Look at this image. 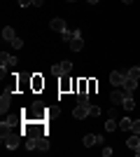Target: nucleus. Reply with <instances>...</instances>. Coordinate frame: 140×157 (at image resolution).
<instances>
[{
  "label": "nucleus",
  "mask_w": 140,
  "mask_h": 157,
  "mask_svg": "<svg viewBox=\"0 0 140 157\" xmlns=\"http://www.w3.org/2000/svg\"><path fill=\"white\" fill-rule=\"evenodd\" d=\"M133 152H135V155L140 157V145H138V148H133Z\"/></svg>",
  "instance_id": "obj_29"
},
{
  "label": "nucleus",
  "mask_w": 140,
  "mask_h": 157,
  "mask_svg": "<svg viewBox=\"0 0 140 157\" xmlns=\"http://www.w3.org/2000/svg\"><path fill=\"white\" fill-rule=\"evenodd\" d=\"M2 143H5L7 150H16L19 143H21V134H19V131H9V134L2 136Z\"/></svg>",
  "instance_id": "obj_1"
},
{
  "label": "nucleus",
  "mask_w": 140,
  "mask_h": 157,
  "mask_svg": "<svg viewBox=\"0 0 140 157\" xmlns=\"http://www.w3.org/2000/svg\"><path fill=\"white\" fill-rule=\"evenodd\" d=\"M89 94H77V101H80V103H84V105H89Z\"/></svg>",
  "instance_id": "obj_22"
},
{
  "label": "nucleus",
  "mask_w": 140,
  "mask_h": 157,
  "mask_svg": "<svg viewBox=\"0 0 140 157\" xmlns=\"http://www.w3.org/2000/svg\"><path fill=\"white\" fill-rule=\"evenodd\" d=\"M42 2H45V0H33V5H35V7H42Z\"/></svg>",
  "instance_id": "obj_28"
},
{
  "label": "nucleus",
  "mask_w": 140,
  "mask_h": 157,
  "mask_svg": "<svg viewBox=\"0 0 140 157\" xmlns=\"http://www.w3.org/2000/svg\"><path fill=\"white\" fill-rule=\"evenodd\" d=\"M19 5L21 7H28V5H33V0H19Z\"/></svg>",
  "instance_id": "obj_26"
},
{
  "label": "nucleus",
  "mask_w": 140,
  "mask_h": 157,
  "mask_svg": "<svg viewBox=\"0 0 140 157\" xmlns=\"http://www.w3.org/2000/svg\"><path fill=\"white\" fill-rule=\"evenodd\" d=\"M82 47H84V40H82V33L75 31V38L70 40V49L73 52H82Z\"/></svg>",
  "instance_id": "obj_3"
},
{
  "label": "nucleus",
  "mask_w": 140,
  "mask_h": 157,
  "mask_svg": "<svg viewBox=\"0 0 140 157\" xmlns=\"http://www.w3.org/2000/svg\"><path fill=\"white\" fill-rule=\"evenodd\" d=\"M2 38H5L7 42H12V40L16 38V35H14V28L12 26H5V28H2Z\"/></svg>",
  "instance_id": "obj_12"
},
{
  "label": "nucleus",
  "mask_w": 140,
  "mask_h": 157,
  "mask_svg": "<svg viewBox=\"0 0 140 157\" xmlns=\"http://www.w3.org/2000/svg\"><path fill=\"white\" fill-rule=\"evenodd\" d=\"M126 78L138 80V78H140V66H133V68H128V71H126Z\"/></svg>",
  "instance_id": "obj_15"
},
{
  "label": "nucleus",
  "mask_w": 140,
  "mask_h": 157,
  "mask_svg": "<svg viewBox=\"0 0 140 157\" xmlns=\"http://www.w3.org/2000/svg\"><path fill=\"white\" fill-rule=\"evenodd\" d=\"M9 103H12V94H2V96H0V113H7L9 110Z\"/></svg>",
  "instance_id": "obj_8"
},
{
  "label": "nucleus",
  "mask_w": 140,
  "mask_h": 157,
  "mask_svg": "<svg viewBox=\"0 0 140 157\" xmlns=\"http://www.w3.org/2000/svg\"><path fill=\"white\" fill-rule=\"evenodd\" d=\"M91 105V103H89ZM89 105H84V103H77V108L73 110V117H77V120H84V117H89Z\"/></svg>",
  "instance_id": "obj_4"
},
{
  "label": "nucleus",
  "mask_w": 140,
  "mask_h": 157,
  "mask_svg": "<svg viewBox=\"0 0 140 157\" xmlns=\"http://www.w3.org/2000/svg\"><path fill=\"white\" fill-rule=\"evenodd\" d=\"M124 108H126V110H133L135 108V101H133V94H126V98H124Z\"/></svg>",
  "instance_id": "obj_13"
},
{
  "label": "nucleus",
  "mask_w": 140,
  "mask_h": 157,
  "mask_svg": "<svg viewBox=\"0 0 140 157\" xmlns=\"http://www.w3.org/2000/svg\"><path fill=\"white\" fill-rule=\"evenodd\" d=\"M35 150H38V152H47V150H49V141H47L45 136H38V141H35Z\"/></svg>",
  "instance_id": "obj_9"
},
{
  "label": "nucleus",
  "mask_w": 140,
  "mask_h": 157,
  "mask_svg": "<svg viewBox=\"0 0 140 157\" xmlns=\"http://www.w3.org/2000/svg\"><path fill=\"white\" fill-rule=\"evenodd\" d=\"M12 47H14V49H21V47H23V40H21V38H14L12 40Z\"/></svg>",
  "instance_id": "obj_21"
},
{
  "label": "nucleus",
  "mask_w": 140,
  "mask_h": 157,
  "mask_svg": "<svg viewBox=\"0 0 140 157\" xmlns=\"http://www.w3.org/2000/svg\"><path fill=\"white\" fill-rule=\"evenodd\" d=\"M124 80H126V73H119V71L110 73V82H112L114 87H121V85H124Z\"/></svg>",
  "instance_id": "obj_6"
},
{
  "label": "nucleus",
  "mask_w": 140,
  "mask_h": 157,
  "mask_svg": "<svg viewBox=\"0 0 140 157\" xmlns=\"http://www.w3.org/2000/svg\"><path fill=\"white\" fill-rule=\"evenodd\" d=\"M110 155H112V148H107V145H105V148H103V157H110Z\"/></svg>",
  "instance_id": "obj_25"
},
{
  "label": "nucleus",
  "mask_w": 140,
  "mask_h": 157,
  "mask_svg": "<svg viewBox=\"0 0 140 157\" xmlns=\"http://www.w3.org/2000/svg\"><path fill=\"white\" fill-rule=\"evenodd\" d=\"M82 143H84V148H93V145L98 143V136H93V134H87Z\"/></svg>",
  "instance_id": "obj_11"
},
{
  "label": "nucleus",
  "mask_w": 140,
  "mask_h": 157,
  "mask_svg": "<svg viewBox=\"0 0 140 157\" xmlns=\"http://www.w3.org/2000/svg\"><path fill=\"white\" fill-rule=\"evenodd\" d=\"M133 131H135V134H140V120H133Z\"/></svg>",
  "instance_id": "obj_24"
},
{
  "label": "nucleus",
  "mask_w": 140,
  "mask_h": 157,
  "mask_svg": "<svg viewBox=\"0 0 140 157\" xmlns=\"http://www.w3.org/2000/svg\"><path fill=\"white\" fill-rule=\"evenodd\" d=\"M121 2H124V5H131V2H133V0H121Z\"/></svg>",
  "instance_id": "obj_30"
},
{
  "label": "nucleus",
  "mask_w": 140,
  "mask_h": 157,
  "mask_svg": "<svg viewBox=\"0 0 140 157\" xmlns=\"http://www.w3.org/2000/svg\"><path fill=\"white\" fill-rule=\"evenodd\" d=\"M119 129H124V131H133V120H131V117L119 120Z\"/></svg>",
  "instance_id": "obj_10"
},
{
  "label": "nucleus",
  "mask_w": 140,
  "mask_h": 157,
  "mask_svg": "<svg viewBox=\"0 0 140 157\" xmlns=\"http://www.w3.org/2000/svg\"><path fill=\"white\" fill-rule=\"evenodd\" d=\"M52 73H54V75H63V71H61V63L52 66Z\"/></svg>",
  "instance_id": "obj_23"
},
{
  "label": "nucleus",
  "mask_w": 140,
  "mask_h": 157,
  "mask_svg": "<svg viewBox=\"0 0 140 157\" xmlns=\"http://www.w3.org/2000/svg\"><path fill=\"white\" fill-rule=\"evenodd\" d=\"M49 28H52V31H56V33H63L68 26H66V21L61 19V17H56V19H52V21H49Z\"/></svg>",
  "instance_id": "obj_5"
},
{
  "label": "nucleus",
  "mask_w": 140,
  "mask_h": 157,
  "mask_svg": "<svg viewBox=\"0 0 140 157\" xmlns=\"http://www.w3.org/2000/svg\"><path fill=\"white\" fill-rule=\"evenodd\" d=\"M35 141H38V138H35V136L26 138V143H23V145H26V150H35Z\"/></svg>",
  "instance_id": "obj_19"
},
{
  "label": "nucleus",
  "mask_w": 140,
  "mask_h": 157,
  "mask_svg": "<svg viewBox=\"0 0 140 157\" xmlns=\"http://www.w3.org/2000/svg\"><path fill=\"white\" fill-rule=\"evenodd\" d=\"M89 2H91V5H96V2H98V0H89Z\"/></svg>",
  "instance_id": "obj_31"
},
{
  "label": "nucleus",
  "mask_w": 140,
  "mask_h": 157,
  "mask_svg": "<svg viewBox=\"0 0 140 157\" xmlns=\"http://www.w3.org/2000/svg\"><path fill=\"white\" fill-rule=\"evenodd\" d=\"M89 115H91V117H100V115H103L100 105H89Z\"/></svg>",
  "instance_id": "obj_16"
},
{
  "label": "nucleus",
  "mask_w": 140,
  "mask_h": 157,
  "mask_svg": "<svg viewBox=\"0 0 140 157\" xmlns=\"http://www.w3.org/2000/svg\"><path fill=\"white\" fill-rule=\"evenodd\" d=\"M33 110H35V113H40V110H45V108H42V103H33Z\"/></svg>",
  "instance_id": "obj_27"
},
{
  "label": "nucleus",
  "mask_w": 140,
  "mask_h": 157,
  "mask_svg": "<svg viewBox=\"0 0 140 157\" xmlns=\"http://www.w3.org/2000/svg\"><path fill=\"white\" fill-rule=\"evenodd\" d=\"M121 87H124V92H126V94H133L135 89H138V80H133V78H126Z\"/></svg>",
  "instance_id": "obj_7"
},
{
  "label": "nucleus",
  "mask_w": 140,
  "mask_h": 157,
  "mask_svg": "<svg viewBox=\"0 0 140 157\" xmlns=\"http://www.w3.org/2000/svg\"><path fill=\"white\" fill-rule=\"evenodd\" d=\"M126 145L131 148V150H133V148H138V145H140V138H138V134H135V136H128V138H126Z\"/></svg>",
  "instance_id": "obj_14"
},
{
  "label": "nucleus",
  "mask_w": 140,
  "mask_h": 157,
  "mask_svg": "<svg viewBox=\"0 0 140 157\" xmlns=\"http://www.w3.org/2000/svg\"><path fill=\"white\" fill-rule=\"evenodd\" d=\"M68 2H75V0H68Z\"/></svg>",
  "instance_id": "obj_32"
},
{
  "label": "nucleus",
  "mask_w": 140,
  "mask_h": 157,
  "mask_svg": "<svg viewBox=\"0 0 140 157\" xmlns=\"http://www.w3.org/2000/svg\"><path fill=\"white\" fill-rule=\"evenodd\" d=\"M61 71H63V75L70 73V71H73V63H70V61H63V63H61Z\"/></svg>",
  "instance_id": "obj_20"
},
{
  "label": "nucleus",
  "mask_w": 140,
  "mask_h": 157,
  "mask_svg": "<svg viewBox=\"0 0 140 157\" xmlns=\"http://www.w3.org/2000/svg\"><path fill=\"white\" fill-rule=\"evenodd\" d=\"M105 131H117V120H114V117H110L105 122Z\"/></svg>",
  "instance_id": "obj_17"
},
{
  "label": "nucleus",
  "mask_w": 140,
  "mask_h": 157,
  "mask_svg": "<svg viewBox=\"0 0 140 157\" xmlns=\"http://www.w3.org/2000/svg\"><path fill=\"white\" fill-rule=\"evenodd\" d=\"M73 38H75V31H68V28H66V31L61 33V40H66V42H70Z\"/></svg>",
  "instance_id": "obj_18"
},
{
  "label": "nucleus",
  "mask_w": 140,
  "mask_h": 157,
  "mask_svg": "<svg viewBox=\"0 0 140 157\" xmlns=\"http://www.w3.org/2000/svg\"><path fill=\"white\" fill-rule=\"evenodd\" d=\"M124 98H126V92H124V89H119V87H117V89H114V92L110 94V101H112V105H114V108L124 103Z\"/></svg>",
  "instance_id": "obj_2"
}]
</instances>
